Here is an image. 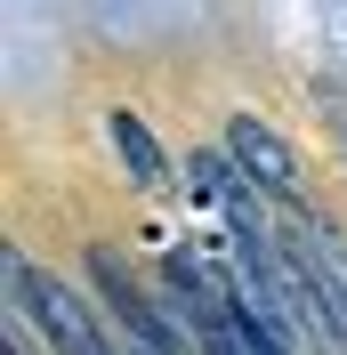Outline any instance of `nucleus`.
Listing matches in <instances>:
<instances>
[{
	"mask_svg": "<svg viewBox=\"0 0 347 355\" xmlns=\"http://www.w3.org/2000/svg\"><path fill=\"white\" fill-rule=\"evenodd\" d=\"M8 299H17L24 323H41V339L57 355H121L105 339V323H97V307H89L73 283H57V275H41L33 259H17L8 250Z\"/></svg>",
	"mask_w": 347,
	"mask_h": 355,
	"instance_id": "1",
	"label": "nucleus"
},
{
	"mask_svg": "<svg viewBox=\"0 0 347 355\" xmlns=\"http://www.w3.org/2000/svg\"><path fill=\"white\" fill-rule=\"evenodd\" d=\"M89 283H97V299L113 307V323L137 339L146 355H194V331H186V315L178 307H153L146 291H137V275L113 250H89Z\"/></svg>",
	"mask_w": 347,
	"mask_h": 355,
	"instance_id": "2",
	"label": "nucleus"
},
{
	"mask_svg": "<svg viewBox=\"0 0 347 355\" xmlns=\"http://www.w3.org/2000/svg\"><path fill=\"white\" fill-rule=\"evenodd\" d=\"M226 154L251 170L259 194L299 202V210H307V170H299V154H291V137H282V130H266L259 113H226Z\"/></svg>",
	"mask_w": 347,
	"mask_h": 355,
	"instance_id": "3",
	"label": "nucleus"
},
{
	"mask_svg": "<svg viewBox=\"0 0 347 355\" xmlns=\"http://www.w3.org/2000/svg\"><path fill=\"white\" fill-rule=\"evenodd\" d=\"M186 178H194V194L226 218V234H266V226H259V186H251V170H242L226 146H218V154H194Z\"/></svg>",
	"mask_w": 347,
	"mask_h": 355,
	"instance_id": "4",
	"label": "nucleus"
},
{
	"mask_svg": "<svg viewBox=\"0 0 347 355\" xmlns=\"http://www.w3.org/2000/svg\"><path fill=\"white\" fill-rule=\"evenodd\" d=\"M307 218V210H299ZM299 259L315 266V283H323V299H331V315L347 323V234L331 218H307V243H299Z\"/></svg>",
	"mask_w": 347,
	"mask_h": 355,
	"instance_id": "5",
	"label": "nucleus"
},
{
	"mask_svg": "<svg viewBox=\"0 0 347 355\" xmlns=\"http://www.w3.org/2000/svg\"><path fill=\"white\" fill-rule=\"evenodd\" d=\"M105 130H113V146H121V162H130L137 186H170V154L153 146V130L137 121V113H105Z\"/></svg>",
	"mask_w": 347,
	"mask_h": 355,
	"instance_id": "6",
	"label": "nucleus"
},
{
	"mask_svg": "<svg viewBox=\"0 0 347 355\" xmlns=\"http://www.w3.org/2000/svg\"><path fill=\"white\" fill-rule=\"evenodd\" d=\"M130 355H146V347H130Z\"/></svg>",
	"mask_w": 347,
	"mask_h": 355,
	"instance_id": "7",
	"label": "nucleus"
}]
</instances>
